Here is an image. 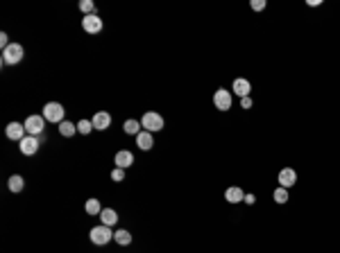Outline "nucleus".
<instances>
[{"label": "nucleus", "instance_id": "11", "mask_svg": "<svg viewBox=\"0 0 340 253\" xmlns=\"http://www.w3.org/2000/svg\"><path fill=\"white\" fill-rule=\"evenodd\" d=\"M231 93H234L236 97H250L252 93V81L250 79H245V77H236L234 79V84H231Z\"/></svg>", "mask_w": 340, "mask_h": 253}, {"label": "nucleus", "instance_id": "6", "mask_svg": "<svg viewBox=\"0 0 340 253\" xmlns=\"http://www.w3.org/2000/svg\"><path fill=\"white\" fill-rule=\"evenodd\" d=\"M25 131H27V136H43V131H46V118L43 115H27L25 118Z\"/></svg>", "mask_w": 340, "mask_h": 253}, {"label": "nucleus", "instance_id": "23", "mask_svg": "<svg viewBox=\"0 0 340 253\" xmlns=\"http://www.w3.org/2000/svg\"><path fill=\"white\" fill-rule=\"evenodd\" d=\"M80 12L84 14V16L95 14V3H93V0H80Z\"/></svg>", "mask_w": 340, "mask_h": 253}, {"label": "nucleus", "instance_id": "13", "mask_svg": "<svg viewBox=\"0 0 340 253\" xmlns=\"http://www.w3.org/2000/svg\"><path fill=\"white\" fill-rule=\"evenodd\" d=\"M114 163H116V167H123V170L132 167V165H134V154L129 152V149H120V152H116Z\"/></svg>", "mask_w": 340, "mask_h": 253}, {"label": "nucleus", "instance_id": "10", "mask_svg": "<svg viewBox=\"0 0 340 253\" xmlns=\"http://www.w3.org/2000/svg\"><path fill=\"white\" fill-rule=\"evenodd\" d=\"M277 181H279L281 188L290 190L295 183H297V172H295L293 167H284V170H279V174H277Z\"/></svg>", "mask_w": 340, "mask_h": 253}, {"label": "nucleus", "instance_id": "5", "mask_svg": "<svg viewBox=\"0 0 340 253\" xmlns=\"http://www.w3.org/2000/svg\"><path fill=\"white\" fill-rule=\"evenodd\" d=\"M231 104H234V93L231 91H227V89H218L216 93H213V106H216L218 111H229L231 109Z\"/></svg>", "mask_w": 340, "mask_h": 253}, {"label": "nucleus", "instance_id": "28", "mask_svg": "<svg viewBox=\"0 0 340 253\" xmlns=\"http://www.w3.org/2000/svg\"><path fill=\"white\" fill-rule=\"evenodd\" d=\"M252 106H254V102H252V97H243V100H241V109L250 111Z\"/></svg>", "mask_w": 340, "mask_h": 253}, {"label": "nucleus", "instance_id": "3", "mask_svg": "<svg viewBox=\"0 0 340 253\" xmlns=\"http://www.w3.org/2000/svg\"><path fill=\"white\" fill-rule=\"evenodd\" d=\"M141 126H143L145 131H150V134H157V131H161L163 126H166V120H163V115H159L157 111H145L143 118H141Z\"/></svg>", "mask_w": 340, "mask_h": 253}, {"label": "nucleus", "instance_id": "26", "mask_svg": "<svg viewBox=\"0 0 340 253\" xmlns=\"http://www.w3.org/2000/svg\"><path fill=\"white\" fill-rule=\"evenodd\" d=\"M250 7H252V12H263V9L268 7V3H265V0H252Z\"/></svg>", "mask_w": 340, "mask_h": 253}, {"label": "nucleus", "instance_id": "4", "mask_svg": "<svg viewBox=\"0 0 340 253\" xmlns=\"http://www.w3.org/2000/svg\"><path fill=\"white\" fill-rule=\"evenodd\" d=\"M89 237H91V242H93L95 246H105V244H109V242L114 240V231H111V226H105V224H100V226L91 228Z\"/></svg>", "mask_w": 340, "mask_h": 253}, {"label": "nucleus", "instance_id": "7", "mask_svg": "<svg viewBox=\"0 0 340 253\" xmlns=\"http://www.w3.org/2000/svg\"><path fill=\"white\" fill-rule=\"evenodd\" d=\"M82 30L86 34H100L105 30V21L98 16V14H91V16H84L82 18Z\"/></svg>", "mask_w": 340, "mask_h": 253}, {"label": "nucleus", "instance_id": "18", "mask_svg": "<svg viewBox=\"0 0 340 253\" xmlns=\"http://www.w3.org/2000/svg\"><path fill=\"white\" fill-rule=\"evenodd\" d=\"M98 217L105 226H116V222H118V213H116L114 208H102V213Z\"/></svg>", "mask_w": 340, "mask_h": 253}, {"label": "nucleus", "instance_id": "15", "mask_svg": "<svg viewBox=\"0 0 340 253\" xmlns=\"http://www.w3.org/2000/svg\"><path fill=\"white\" fill-rule=\"evenodd\" d=\"M225 201L227 203H241V201H245V192H243V188H238V186H231V188H227L225 190Z\"/></svg>", "mask_w": 340, "mask_h": 253}, {"label": "nucleus", "instance_id": "1", "mask_svg": "<svg viewBox=\"0 0 340 253\" xmlns=\"http://www.w3.org/2000/svg\"><path fill=\"white\" fill-rule=\"evenodd\" d=\"M25 57V50H23L21 43H9L3 52H0V63L3 66H16V63L23 61Z\"/></svg>", "mask_w": 340, "mask_h": 253}, {"label": "nucleus", "instance_id": "29", "mask_svg": "<svg viewBox=\"0 0 340 253\" xmlns=\"http://www.w3.org/2000/svg\"><path fill=\"white\" fill-rule=\"evenodd\" d=\"M243 203H247V206H254V203H256V194L245 192V201H243Z\"/></svg>", "mask_w": 340, "mask_h": 253}, {"label": "nucleus", "instance_id": "2", "mask_svg": "<svg viewBox=\"0 0 340 253\" xmlns=\"http://www.w3.org/2000/svg\"><path fill=\"white\" fill-rule=\"evenodd\" d=\"M41 115L46 118V122H52V124H61L66 120V109L59 104V102H48L43 106Z\"/></svg>", "mask_w": 340, "mask_h": 253}, {"label": "nucleus", "instance_id": "21", "mask_svg": "<svg viewBox=\"0 0 340 253\" xmlns=\"http://www.w3.org/2000/svg\"><path fill=\"white\" fill-rule=\"evenodd\" d=\"M84 210H86V215H100V213H102V203H100V199H86Z\"/></svg>", "mask_w": 340, "mask_h": 253}, {"label": "nucleus", "instance_id": "25", "mask_svg": "<svg viewBox=\"0 0 340 253\" xmlns=\"http://www.w3.org/2000/svg\"><path fill=\"white\" fill-rule=\"evenodd\" d=\"M111 181L123 183L125 181V170L123 167H114V170H111Z\"/></svg>", "mask_w": 340, "mask_h": 253}, {"label": "nucleus", "instance_id": "17", "mask_svg": "<svg viewBox=\"0 0 340 253\" xmlns=\"http://www.w3.org/2000/svg\"><path fill=\"white\" fill-rule=\"evenodd\" d=\"M114 242L118 246H129L132 244V233L127 228H118V231H114Z\"/></svg>", "mask_w": 340, "mask_h": 253}, {"label": "nucleus", "instance_id": "27", "mask_svg": "<svg viewBox=\"0 0 340 253\" xmlns=\"http://www.w3.org/2000/svg\"><path fill=\"white\" fill-rule=\"evenodd\" d=\"M9 43H12V41H9L7 32H0V52H3V50H5V48H7V46H9Z\"/></svg>", "mask_w": 340, "mask_h": 253}, {"label": "nucleus", "instance_id": "16", "mask_svg": "<svg viewBox=\"0 0 340 253\" xmlns=\"http://www.w3.org/2000/svg\"><path fill=\"white\" fill-rule=\"evenodd\" d=\"M7 188H9V192H14V194L23 192V188H25V179H23L21 174H12V177L7 179Z\"/></svg>", "mask_w": 340, "mask_h": 253}, {"label": "nucleus", "instance_id": "9", "mask_svg": "<svg viewBox=\"0 0 340 253\" xmlns=\"http://www.w3.org/2000/svg\"><path fill=\"white\" fill-rule=\"evenodd\" d=\"M5 136H7L9 140H14V143H21V140L27 136L25 124L23 122H9L7 126H5Z\"/></svg>", "mask_w": 340, "mask_h": 253}, {"label": "nucleus", "instance_id": "20", "mask_svg": "<svg viewBox=\"0 0 340 253\" xmlns=\"http://www.w3.org/2000/svg\"><path fill=\"white\" fill-rule=\"evenodd\" d=\"M59 134L64 136V138H73V136L77 134V122H71V120H64V122L59 124Z\"/></svg>", "mask_w": 340, "mask_h": 253}, {"label": "nucleus", "instance_id": "12", "mask_svg": "<svg viewBox=\"0 0 340 253\" xmlns=\"http://www.w3.org/2000/svg\"><path fill=\"white\" fill-rule=\"evenodd\" d=\"M91 122H93L95 131H107L111 126V113H107V111H98V113L91 118Z\"/></svg>", "mask_w": 340, "mask_h": 253}, {"label": "nucleus", "instance_id": "14", "mask_svg": "<svg viewBox=\"0 0 340 253\" xmlns=\"http://www.w3.org/2000/svg\"><path fill=\"white\" fill-rule=\"evenodd\" d=\"M136 147L141 149V152H150V149L154 147V134H150V131H141L139 136H136Z\"/></svg>", "mask_w": 340, "mask_h": 253}, {"label": "nucleus", "instance_id": "24", "mask_svg": "<svg viewBox=\"0 0 340 253\" xmlns=\"http://www.w3.org/2000/svg\"><path fill=\"white\" fill-rule=\"evenodd\" d=\"M91 131H93V122H91V120H80V122H77V134L89 136Z\"/></svg>", "mask_w": 340, "mask_h": 253}, {"label": "nucleus", "instance_id": "19", "mask_svg": "<svg viewBox=\"0 0 340 253\" xmlns=\"http://www.w3.org/2000/svg\"><path fill=\"white\" fill-rule=\"evenodd\" d=\"M123 129H125V134H127V136H134V138L141 134V131H143V129H141V122H139V120H134V118L125 120Z\"/></svg>", "mask_w": 340, "mask_h": 253}, {"label": "nucleus", "instance_id": "30", "mask_svg": "<svg viewBox=\"0 0 340 253\" xmlns=\"http://www.w3.org/2000/svg\"><path fill=\"white\" fill-rule=\"evenodd\" d=\"M322 5V0H309V7H320Z\"/></svg>", "mask_w": 340, "mask_h": 253}, {"label": "nucleus", "instance_id": "22", "mask_svg": "<svg viewBox=\"0 0 340 253\" xmlns=\"http://www.w3.org/2000/svg\"><path fill=\"white\" fill-rule=\"evenodd\" d=\"M272 199H275L277 203H279V206H284V203H288V199H290V194H288V190L286 188H277L275 192H272Z\"/></svg>", "mask_w": 340, "mask_h": 253}, {"label": "nucleus", "instance_id": "8", "mask_svg": "<svg viewBox=\"0 0 340 253\" xmlns=\"http://www.w3.org/2000/svg\"><path fill=\"white\" fill-rule=\"evenodd\" d=\"M39 147H41V140H39L37 136H25V138L18 143V149H21L23 156H34V154L39 152Z\"/></svg>", "mask_w": 340, "mask_h": 253}]
</instances>
